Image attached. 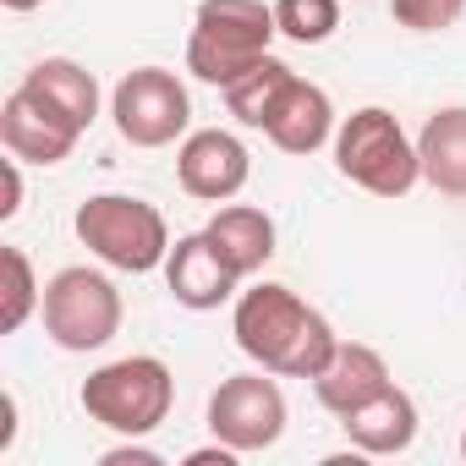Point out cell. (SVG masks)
Returning <instances> with one entry per match:
<instances>
[{"mask_svg":"<svg viewBox=\"0 0 466 466\" xmlns=\"http://www.w3.org/2000/svg\"><path fill=\"white\" fill-rule=\"evenodd\" d=\"M230 335H237V346L258 368H269L280 379H319L340 346L329 319L319 308H308L291 286H275V280H258L253 291L237 297Z\"/></svg>","mask_w":466,"mask_h":466,"instance_id":"6da1fadb","label":"cell"},{"mask_svg":"<svg viewBox=\"0 0 466 466\" xmlns=\"http://www.w3.org/2000/svg\"><path fill=\"white\" fill-rule=\"evenodd\" d=\"M275 34L280 23L264 0H203L187 39V72L208 88H230L269 56Z\"/></svg>","mask_w":466,"mask_h":466,"instance_id":"7a4b0ae2","label":"cell"},{"mask_svg":"<svg viewBox=\"0 0 466 466\" xmlns=\"http://www.w3.org/2000/svg\"><path fill=\"white\" fill-rule=\"evenodd\" d=\"M335 170L373 198H406L422 181L417 143L384 105H362L335 127Z\"/></svg>","mask_w":466,"mask_h":466,"instance_id":"3957f363","label":"cell"},{"mask_svg":"<svg viewBox=\"0 0 466 466\" xmlns=\"http://www.w3.org/2000/svg\"><path fill=\"white\" fill-rule=\"evenodd\" d=\"M77 242L105 258L110 269H127V275H148L170 258V225L154 203L132 198V192H94L77 203Z\"/></svg>","mask_w":466,"mask_h":466,"instance_id":"277c9868","label":"cell"},{"mask_svg":"<svg viewBox=\"0 0 466 466\" xmlns=\"http://www.w3.org/2000/svg\"><path fill=\"white\" fill-rule=\"evenodd\" d=\"M77 400H83V411L99 428H110L121 439H143V433H154L170 417L176 379H170V368L159 357H121V362L94 368L83 379V395Z\"/></svg>","mask_w":466,"mask_h":466,"instance_id":"5b68a950","label":"cell"},{"mask_svg":"<svg viewBox=\"0 0 466 466\" xmlns=\"http://www.w3.org/2000/svg\"><path fill=\"white\" fill-rule=\"evenodd\" d=\"M39 313H45V335L61 351H99L121 329V291H116L110 275H99L88 264H72V269L45 280Z\"/></svg>","mask_w":466,"mask_h":466,"instance_id":"8992f818","label":"cell"},{"mask_svg":"<svg viewBox=\"0 0 466 466\" xmlns=\"http://www.w3.org/2000/svg\"><path fill=\"white\" fill-rule=\"evenodd\" d=\"M110 116H116V132L132 148H165V143L187 137L192 99H187V83L170 66H137L116 83Z\"/></svg>","mask_w":466,"mask_h":466,"instance_id":"52a82bcc","label":"cell"},{"mask_svg":"<svg viewBox=\"0 0 466 466\" xmlns=\"http://www.w3.org/2000/svg\"><path fill=\"white\" fill-rule=\"evenodd\" d=\"M208 433L225 439L230 450H242V455L280 444V433H286V395L269 379V368L264 373H237V379H225L208 395Z\"/></svg>","mask_w":466,"mask_h":466,"instance_id":"ba28073f","label":"cell"},{"mask_svg":"<svg viewBox=\"0 0 466 466\" xmlns=\"http://www.w3.org/2000/svg\"><path fill=\"white\" fill-rule=\"evenodd\" d=\"M253 176V154L237 132L225 127H203V132H187L181 148H176V181L181 192L203 198V203H225L237 198Z\"/></svg>","mask_w":466,"mask_h":466,"instance_id":"9c48e42d","label":"cell"},{"mask_svg":"<svg viewBox=\"0 0 466 466\" xmlns=\"http://www.w3.org/2000/svg\"><path fill=\"white\" fill-rule=\"evenodd\" d=\"M83 127L66 121L50 99H39L34 88H12L6 105H0V143L6 154H17L23 165H61L72 148H77Z\"/></svg>","mask_w":466,"mask_h":466,"instance_id":"30bf717a","label":"cell"},{"mask_svg":"<svg viewBox=\"0 0 466 466\" xmlns=\"http://www.w3.org/2000/svg\"><path fill=\"white\" fill-rule=\"evenodd\" d=\"M165 286H170V297H176L181 308H192V313H208V308H219V302H230V297H242V291H237L242 275L225 264V253L208 242V230H192V237H181V242L170 248V258H165Z\"/></svg>","mask_w":466,"mask_h":466,"instance_id":"8fae6325","label":"cell"},{"mask_svg":"<svg viewBox=\"0 0 466 466\" xmlns=\"http://www.w3.org/2000/svg\"><path fill=\"white\" fill-rule=\"evenodd\" d=\"M390 384H395V379H390V362H384L373 346H362V340H340L335 357L324 362V373L313 379V395H319L324 411L351 417L357 406H368V400L384 395Z\"/></svg>","mask_w":466,"mask_h":466,"instance_id":"7c38bea8","label":"cell"},{"mask_svg":"<svg viewBox=\"0 0 466 466\" xmlns=\"http://www.w3.org/2000/svg\"><path fill=\"white\" fill-rule=\"evenodd\" d=\"M340 428H346V439H351L357 455H400L417 439V400L400 384H390L384 395H373L368 406H357L351 417H340Z\"/></svg>","mask_w":466,"mask_h":466,"instance_id":"4fadbf2b","label":"cell"},{"mask_svg":"<svg viewBox=\"0 0 466 466\" xmlns=\"http://www.w3.org/2000/svg\"><path fill=\"white\" fill-rule=\"evenodd\" d=\"M264 132H269V143H275L280 154H319V148L335 137V105H329V94H324L319 83L297 77Z\"/></svg>","mask_w":466,"mask_h":466,"instance_id":"5bb4252c","label":"cell"},{"mask_svg":"<svg viewBox=\"0 0 466 466\" xmlns=\"http://www.w3.org/2000/svg\"><path fill=\"white\" fill-rule=\"evenodd\" d=\"M417 159L422 181L444 198H466V105L433 110L417 132Z\"/></svg>","mask_w":466,"mask_h":466,"instance_id":"9a60e30c","label":"cell"},{"mask_svg":"<svg viewBox=\"0 0 466 466\" xmlns=\"http://www.w3.org/2000/svg\"><path fill=\"white\" fill-rule=\"evenodd\" d=\"M203 230H208V242L225 253V264L237 269L242 280L258 275L275 258V219L264 208H253V203H225Z\"/></svg>","mask_w":466,"mask_h":466,"instance_id":"2e32d148","label":"cell"},{"mask_svg":"<svg viewBox=\"0 0 466 466\" xmlns=\"http://www.w3.org/2000/svg\"><path fill=\"white\" fill-rule=\"evenodd\" d=\"M23 88H34L39 99H50L66 121H77L83 132L99 121V83L83 61H66V56H45L23 72Z\"/></svg>","mask_w":466,"mask_h":466,"instance_id":"e0dca14e","label":"cell"},{"mask_svg":"<svg viewBox=\"0 0 466 466\" xmlns=\"http://www.w3.org/2000/svg\"><path fill=\"white\" fill-rule=\"evenodd\" d=\"M297 83V72L286 66V61H275V56H264L248 77H237L230 88H219L225 94V105H230V116H237L242 127H269L275 121V110H280V99H286V88Z\"/></svg>","mask_w":466,"mask_h":466,"instance_id":"ac0fdd59","label":"cell"},{"mask_svg":"<svg viewBox=\"0 0 466 466\" xmlns=\"http://www.w3.org/2000/svg\"><path fill=\"white\" fill-rule=\"evenodd\" d=\"M275 23L291 45H324L340 28V0H275Z\"/></svg>","mask_w":466,"mask_h":466,"instance_id":"d6986e66","label":"cell"},{"mask_svg":"<svg viewBox=\"0 0 466 466\" xmlns=\"http://www.w3.org/2000/svg\"><path fill=\"white\" fill-rule=\"evenodd\" d=\"M0 264H6V308H0V329H23L28 324V313L45 302V286L34 280V264H28V253L23 248H6L0 253Z\"/></svg>","mask_w":466,"mask_h":466,"instance_id":"ffe728a7","label":"cell"},{"mask_svg":"<svg viewBox=\"0 0 466 466\" xmlns=\"http://www.w3.org/2000/svg\"><path fill=\"white\" fill-rule=\"evenodd\" d=\"M390 17L411 34H444L466 17V0H390Z\"/></svg>","mask_w":466,"mask_h":466,"instance_id":"44dd1931","label":"cell"},{"mask_svg":"<svg viewBox=\"0 0 466 466\" xmlns=\"http://www.w3.org/2000/svg\"><path fill=\"white\" fill-rule=\"evenodd\" d=\"M105 466H165V455L143 444H121V450H105Z\"/></svg>","mask_w":466,"mask_h":466,"instance_id":"7402d4cb","label":"cell"},{"mask_svg":"<svg viewBox=\"0 0 466 466\" xmlns=\"http://www.w3.org/2000/svg\"><path fill=\"white\" fill-rule=\"evenodd\" d=\"M17 165H23V159L12 154V159H6V203H0V219H12V214L23 208V170H17Z\"/></svg>","mask_w":466,"mask_h":466,"instance_id":"603a6c76","label":"cell"},{"mask_svg":"<svg viewBox=\"0 0 466 466\" xmlns=\"http://www.w3.org/2000/svg\"><path fill=\"white\" fill-rule=\"evenodd\" d=\"M237 455H242V450H230L225 439H214L208 450H192V455H187V466H237Z\"/></svg>","mask_w":466,"mask_h":466,"instance_id":"cb8c5ba5","label":"cell"},{"mask_svg":"<svg viewBox=\"0 0 466 466\" xmlns=\"http://www.w3.org/2000/svg\"><path fill=\"white\" fill-rule=\"evenodd\" d=\"M6 12H34V6H45V0H0Z\"/></svg>","mask_w":466,"mask_h":466,"instance_id":"d4e9b609","label":"cell"},{"mask_svg":"<svg viewBox=\"0 0 466 466\" xmlns=\"http://www.w3.org/2000/svg\"><path fill=\"white\" fill-rule=\"evenodd\" d=\"M461 461H466V433H461Z\"/></svg>","mask_w":466,"mask_h":466,"instance_id":"484cf974","label":"cell"}]
</instances>
